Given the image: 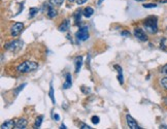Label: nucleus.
Returning a JSON list of instances; mask_svg holds the SVG:
<instances>
[{
    "mask_svg": "<svg viewBox=\"0 0 167 129\" xmlns=\"http://www.w3.org/2000/svg\"><path fill=\"white\" fill-rule=\"evenodd\" d=\"M49 96H50L51 100H52V103H53V104L56 103V99H55V96H54V88H53L52 84H51V87H50V92H49Z\"/></svg>",
    "mask_w": 167,
    "mask_h": 129,
    "instance_id": "obj_18",
    "label": "nucleus"
},
{
    "mask_svg": "<svg viewBox=\"0 0 167 129\" xmlns=\"http://www.w3.org/2000/svg\"><path fill=\"white\" fill-rule=\"evenodd\" d=\"M23 29H24V24H23V23H20V22L15 23L10 28L11 36H18L19 34L23 31Z\"/></svg>",
    "mask_w": 167,
    "mask_h": 129,
    "instance_id": "obj_5",
    "label": "nucleus"
},
{
    "mask_svg": "<svg viewBox=\"0 0 167 129\" xmlns=\"http://www.w3.org/2000/svg\"><path fill=\"white\" fill-rule=\"evenodd\" d=\"M38 68V64L34 61H24L23 63H21L20 65H18L17 67V71L20 73H32L34 70H36Z\"/></svg>",
    "mask_w": 167,
    "mask_h": 129,
    "instance_id": "obj_1",
    "label": "nucleus"
},
{
    "mask_svg": "<svg viewBox=\"0 0 167 129\" xmlns=\"http://www.w3.org/2000/svg\"><path fill=\"white\" fill-rule=\"evenodd\" d=\"M115 68H116V70L118 71V81H119V83H120L121 85H123V84H124V77H123V69H122V67H121L120 65L116 64Z\"/></svg>",
    "mask_w": 167,
    "mask_h": 129,
    "instance_id": "obj_8",
    "label": "nucleus"
},
{
    "mask_svg": "<svg viewBox=\"0 0 167 129\" xmlns=\"http://www.w3.org/2000/svg\"><path fill=\"white\" fill-rule=\"evenodd\" d=\"M91 121H92L93 124H95V125L98 124V123H99V117H97V116H93Z\"/></svg>",
    "mask_w": 167,
    "mask_h": 129,
    "instance_id": "obj_24",
    "label": "nucleus"
},
{
    "mask_svg": "<svg viewBox=\"0 0 167 129\" xmlns=\"http://www.w3.org/2000/svg\"><path fill=\"white\" fill-rule=\"evenodd\" d=\"M25 86H26V84H22V85H21V86H20V87H19V88L15 89L14 93H15V94H16V95H18L19 93H20V92H21V91H22V90H23V89L25 88Z\"/></svg>",
    "mask_w": 167,
    "mask_h": 129,
    "instance_id": "obj_22",
    "label": "nucleus"
},
{
    "mask_svg": "<svg viewBox=\"0 0 167 129\" xmlns=\"http://www.w3.org/2000/svg\"><path fill=\"white\" fill-rule=\"evenodd\" d=\"M72 86V79H71V75L70 73H67L65 77V82L63 84V89H69L70 87Z\"/></svg>",
    "mask_w": 167,
    "mask_h": 129,
    "instance_id": "obj_11",
    "label": "nucleus"
},
{
    "mask_svg": "<svg viewBox=\"0 0 167 129\" xmlns=\"http://www.w3.org/2000/svg\"><path fill=\"white\" fill-rule=\"evenodd\" d=\"M73 1H75V0H68V2H69V3H72Z\"/></svg>",
    "mask_w": 167,
    "mask_h": 129,
    "instance_id": "obj_33",
    "label": "nucleus"
},
{
    "mask_svg": "<svg viewBox=\"0 0 167 129\" xmlns=\"http://www.w3.org/2000/svg\"><path fill=\"white\" fill-rule=\"evenodd\" d=\"M160 84H161V86L165 89V90H167V77H162V79H160Z\"/></svg>",
    "mask_w": 167,
    "mask_h": 129,
    "instance_id": "obj_21",
    "label": "nucleus"
},
{
    "mask_svg": "<svg viewBox=\"0 0 167 129\" xmlns=\"http://www.w3.org/2000/svg\"><path fill=\"white\" fill-rule=\"evenodd\" d=\"M63 2L64 0H50V3L54 5V6H60Z\"/></svg>",
    "mask_w": 167,
    "mask_h": 129,
    "instance_id": "obj_20",
    "label": "nucleus"
},
{
    "mask_svg": "<svg viewBox=\"0 0 167 129\" xmlns=\"http://www.w3.org/2000/svg\"><path fill=\"white\" fill-rule=\"evenodd\" d=\"M135 1H138V2H141V1H145V0H135Z\"/></svg>",
    "mask_w": 167,
    "mask_h": 129,
    "instance_id": "obj_34",
    "label": "nucleus"
},
{
    "mask_svg": "<svg viewBox=\"0 0 167 129\" xmlns=\"http://www.w3.org/2000/svg\"><path fill=\"white\" fill-rule=\"evenodd\" d=\"M142 6L145 8H154V7H157L156 3H149V4H142Z\"/></svg>",
    "mask_w": 167,
    "mask_h": 129,
    "instance_id": "obj_23",
    "label": "nucleus"
},
{
    "mask_svg": "<svg viewBox=\"0 0 167 129\" xmlns=\"http://www.w3.org/2000/svg\"><path fill=\"white\" fill-rule=\"evenodd\" d=\"M83 14L86 18H90V17H92L93 14H94V9H93L92 7L88 6L83 10Z\"/></svg>",
    "mask_w": 167,
    "mask_h": 129,
    "instance_id": "obj_15",
    "label": "nucleus"
},
{
    "mask_svg": "<svg viewBox=\"0 0 167 129\" xmlns=\"http://www.w3.org/2000/svg\"><path fill=\"white\" fill-rule=\"evenodd\" d=\"M16 127V123H15L14 120H7L1 125L0 128L1 129H11V128H15Z\"/></svg>",
    "mask_w": 167,
    "mask_h": 129,
    "instance_id": "obj_12",
    "label": "nucleus"
},
{
    "mask_svg": "<svg viewBox=\"0 0 167 129\" xmlns=\"http://www.w3.org/2000/svg\"><path fill=\"white\" fill-rule=\"evenodd\" d=\"M143 26L149 33L155 34L158 31V20L156 17H150L143 22Z\"/></svg>",
    "mask_w": 167,
    "mask_h": 129,
    "instance_id": "obj_2",
    "label": "nucleus"
},
{
    "mask_svg": "<svg viewBox=\"0 0 167 129\" xmlns=\"http://www.w3.org/2000/svg\"><path fill=\"white\" fill-rule=\"evenodd\" d=\"M47 17L49 18H51V19H53V18H55V17L57 16V10L54 8V5L53 4H47Z\"/></svg>",
    "mask_w": 167,
    "mask_h": 129,
    "instance_id": "obj_10",
    "label": "nucleus"
},
{
    "mask_svg": "<svg viewBox=\"0 0 167 129\" xmlns=\"http://www.w3.org/2000/svg\"><path fill=\"white\" fill-rule=\"evenodd\" d=\"M81 65H83V57L81 56L77 57V59H75V73H79Z\"/></svg>",
    "mask_w": 167,
    "mask_h": 129,
    "instance_id": "obj_14",
    "label": "nucleus"
},
{
    "mask_svg": "<svg viewBox=\"0 0 167 129\" xmlns=\"http://www.w3.org/2000/svg\"><path fill=\"white\" fill-rule=\"evenodd\" d=\"M23 41L19 40V39H14V40L8 41L4 45V49L7 51H10V52H19L21 49L23 48Z\"/></svg>",
    "mask_w": 167,
    "mask_h": 129,
    "instance_id": "obj_3",
    "label": "nucleus"
},
{
    "mask_svg": "<svg viewBox=\"0 0 167 129\" xmlns=\"http://www.w3.org/2000/svg\"><path fill=\"white\" fill-rule=\"evenodd\" d=\"M81 15H84L83 14V10H81V9H79V10H77L74 13V22H75V24H79V22H81Z\"/></svg>",
    "mask_w": 167,
    "mask_h": 129,
    "instance_id": "obj_16",
    "label": "nucleus"
},
{
    "mask_svg": "<svg viewBox=\"0 0 167 129\" xmlns=\"http://www.w3.org/2000/svg\"><path fill=\"white\" fill-rule=\"evenodd\" d=\"M102 1H103V0H99V1H98V5H100L102 3Z\"/></svg>",
    "mask_w": 167,
    "mask_h": 129,
    "instance_id": "obj_32",
    "label": "nucleus"
},
{
    "mask_svg": "<svg viewBox=\"0 0 167 129\" xmlns=\"http://www.w3.org/2000/svg\"><path fill=\"white\" fill-rule=\"evenodd\" d=\"M54 120L55 121H59V120H60V116H59L58 114H55V115H54Z\"/></svg>",
    "mask_w": 167,
    "mask_h": 129,
    "instance_id": "obj_29",
    "label": "nucleus"
},
{
    "mask_svg": "<svg viewBox=\"0 0 167 129\" xmlns=\"http://www.w3.org/2000/svg\"><path fill=\"white\" fill-rule=\"evenodd\" d=\"M121 34H122V35H123V36H130V32H129V31H122V32H121Z\"/></svg>",
    "mask_w": 167,
    "mask_h": 129,
    "instance_id": "obj_27",
    "label": "nucleus"
},
{
    "mask_svg": "<svg viewBox=\"0 0 167 129\" xmlns=\"http://www.w3.org/2000/svg\"><path fill=\"white\" fill-rule=\"evenodd\" d=\"M43 121V116H39V117H37L36 120H35V123H34V126L33 128H39V127L41 126V123H42Z\"/></svg>",
    "mask_w": 167,
    "mask_h": 129,
    "instance_id": "obj_17",
    "label": "nucleus"
},
{
    "mask_svg": "<svg viewBox=\"0 0 167 129\" xmlns=\"http://www.w3.org/2000/svg\"><path fill=\"white\" fill-rule=\"evenodd\" d=\"M70 27V21L69 20H65L61 25L59 26V31L61 32H66Z\"/></svg>",
    "mask_w": 167,
    "mask_h": 129,
    "instance_id": "obj_13",
    "label": "nucleus"
},
{
    "mask_svg": "<svg viewBox=\"0 0 167 129\" xmlns=\"http://www.w3.org/2000/svg\"><path fill=\"white\" fill-rule=\"evenodd\" d=\"M161 73L164 75H167V64H165V65L161 68Z\"/></svg>",
    "mask_w": 167,
    "mask_h": 129,
    "instance_id": "obj_26",
    "label": "nucleus"
},
{
    "mask_svg": "<svg viewBox=\"0 0 167 129\" xmlns=\"http://www.w3.org/2000/svg\"><path fill=\"white\" fill-rule=\"evenodd\" d=\"M160 128H165V129H167V125H161Z\"/></svg>",
    "mask_w": 167,
    "mask_h": 129,
    "instance_id": "obj_30",
    "label": "nucleus"
},
{
    "mask_svg": "<svg viewBox=\"0 0 167 129\" xmlns=\"http://www.w3.org/2000/svg\"><path fill=\"white\" fill-rule=\"evenodd\" d=\"M60 128H61V129H62V128L66 129V128H67V127H66V126H65V125H64V124H62V125H61V126H60Z\"/></svg>",
    "mask_w": 167,
    "mask_h": 129,
    "instance_id": "obj_31",
    "label": "nucleus"
},
{
    "mask_svg": "<svg viewBox=\"0 0 167 129\" xmlns=\"http://www.w3.org/2000/svg\"><path fill=\"white\" fill-rule=\"evenodd\" d=\"M27 124H28V121L26 120L25 118H21L18 120V122L16 123V129H25L27 127Z\"/></svg>",
    "mask_w": 167,
    "mask_h": 129,
    "instance_id": "obj_9",
    "label": "nucleus"
},
{
    "mask_svg": "<svg viewBox=\"0 0 167 129\" xmlns=\"http://www.w3.org/2000/svg\"><path fill=\"white\" fill-rule=\"evenodd\" d=\"M75 37L79 41H86L87 39H89L90 35H89V27L88 26H83L77 30Z\"/></svg>",
    "mask_w": 167,
    "mask_h": 129,
    "instance_id": "obj_4",
    "label": "nucleus"
},
{
    "mask_svg": "<svg viewBox=\"0 0 167 129\" xmlns=\"http://www.w3.org/2000/svg\"><path fill=\"white\" fill-rule=\"evenodd\" d=\"M75 1H77V4L81 5V4H84V3H86L87 0H75Z\"/></svg>",
    "mask_w": 167,
    "mask_h": 129,
    "instance_id": "obj_28",
    "label": "nucleus"
},
{
    "mask_svg": "<svg viewBox=\"0 0 167 129\" xmlns=\"http://www.w3.org/2000/svg\"><path fill=\"white\" fill-rule=\"evenodd\" d=\"M133 33H134V36L140 41H148V39H149L147 36V34H145V32L143 31L141 28H134Z\"/></svg>",
    "mask_w": 167,
    "mask_h": 129,
    "instance_id": "obj_6",
    "label": "nucleus"
},
{
    "mask_svg": "<svg viewBox=\"0 0 167 129\" xmlns=\"http://www.w3.org/2000/svg\"><path fill=\"white\" fill-rule=\"evenodd\" d=\"M79 128L81 129H92V127L89 126L88 124H85V123H81V124H79Z\"/></svg>",
    "mask_w": 167,
    "mask_h": 129,
    "instance_id": "obj_25",
    "label": "nucleus"
},
{
    "mask_svg": "<svg viewBox=\"0 0 167 129\" xmlns=\"http://www.w3.org/2000/svg\"><path fill=\"white\" fill-rule=\"evenodd\" d=\"M126 122H127V125L130 129H139L140 127L138 126L137 122L134 120L130 115H127L126 116Z\"/></svg>",
    "mask_w": 167,
    "mask_h": 129,
    "instance_id": "obj_7",
    "label": "nucleus"
},
{
    "mask_svg": "<svg viewBox=\"0 0 167 129\" xmlns=\"http://www.w3.org/2000/svg\"><path fill=\"white\" fill-rule=\"evenodd\" d=\"M38 13V8L37 7H31L29 10V17L30 18H33V17H35V15Z\"/></svg>",
    "mask_w": 167,
    "mask_h": 129,
    "instance_id": "obj_19",
    "label": "nucleus"
}]
</instances>
